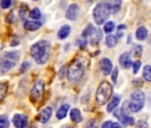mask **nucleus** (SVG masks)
<instances>
[{
  "label": "nucleus",
  "instance_id": "obj_5",
  "mask_svg": "<svg viewBox=\"0 0 151 128\" xmlns=\"http://www.w3.org/2000/svg\"><path fill=\"white\" fill-rule=\"evenodd\" d=\"M113 93V86L108 81H103L99 86L96 92V101L99 105L102 106L109 100Z\"/></svg>",
  "mask_w": 151,
  "mask_h": 128
},
{
  "label": "nucleus",
  "instance_id": "obj_36",
  "mask_svg": "<svg viewBox=\"0 0 151 128\" xmlns=\"http://www.w3.org/2000/svg\"><path fill=\"white\" fill-rule=\"evenodd\" d=\"M126 27H125V25H119L118 26V30H121V29H124Z\"/></svg>",
  "mask_w": 151,
  "mask_h": 128
},
{
  "label": "nucleus",
  "instance_id": "obj_29",
  "mask_svg": "<svg viewBox=\"0 0 151 128\" xmlns=\"http://www.w3.org/2000/svg\"><path fill=\"white\" fill-rule=\"evenodd\" d=\"M142 53V46L139 45H135L133 46V54L135 57H140Z\"/></svg>",
  "mask_w": 151,
  "mask_h": 128
},
{
  "label": "nucleus",
  "instance_id": "obj_4",
  "mask_svg": "<svg viewBox=\"0 0 151 128\" xmlns=\"http://www.w3.org/2000/svg\"><path fill=\"white\" fill-rule=\"evenodd\" d=\"M20 60V53L18 52H7L5 53L4 58L0 61V73L5 74L8 72Z\"/></svg>",
  "mask_w": 151,
  "mask_h": 128
},
{
  "label": "nucleus",
  "instance_id": "obj_1",
  "mask_svg": "<svg viewBox=\"0 0 151 128\" xmlns=\"http://www.w3.org/2000/svg\"><path fill=\"white\" fill-rule=\"evenodd\" d=\"M30 53L37 64H45L51 53V45L46 40L38 41L30 47Z\"/></svg>",
  "mask_w": 151,
  "mask_h": 128
},
{
  "label": "nucleus",
  "instance_id": "obj_31",
  "mask_svg": "<svg viewBox=\"0 0 151 128\" xmlns=\"http://www.w3.org/2000/svg\"><path fill=\"white\" fill-rule=\"evenodd\" d=\"M11 5H12L11 0H1V2H0V6H1V7L4 8V9H6V8L10 7Z\"/></svg>",
  "mask_w": 151,
  "mask_h": 128
},
{
  "label": "nucleus",
  "instance_id": "obj_19",
  "mask_svg": "<svg viewBox=\"0 0 151 128\" xmlns=\"http://www.w3.org/2000/svg\"><path fill=\"white\" fill-rule=\"evenodd\" d=\"M147 36V30L145 27H140L137 29L136 31V38L139 41H142L146 39Z\"/></svg>",
  "mask_w": 151,
  "mask_h": 128
},
{
  "label": "nucleus",
  "instance_id": "obj_9",
  "mask_svg": "<svg viewBox=\"0 0 151 128\" xmlns=\"http://www.w3.org/2000/svg\"><path fill=\"white\" fill-rule=\"evenodd\" d=\"M52 114V109L51 107H45V109H43L39 114L37 115V116L36 117L37 121H38L39 123L45 124L46 122L49 121V119L51 118Z\"/></svg>",
  "mask_w": 151,
  "mask_h": 128
},
{
  "label": "nucleus",
  "instance_id": "obj_3",
  "mask_svg": "<svg viewBox=\"0 0 151 128\" xmlns=\"http://www.w3.org/2000/svg\"><path fill=\"white\" fill-rule=\"evenodd\" d=\"M84 74H85V67L83 65V63L78 60H75L73 62H71L68 69L67 78L69 82L76 83L82 79Z\"/></svg>",
  "mask_w": 151,
  "mask_h": 128
},
{
  "label": "nucleus",
  "instance_id": "obj_21",
  "mask_svg": "<svg viewBox=\"0 0 151 128\" xmlns=\"http://www.w3.org/2000/svg\"><path fill=\"white\" fill-rule=\"evenodd\" d=\"M117 44V37L115 35H109L106 38V45L108 47L112 48Z\"/></svg>",
  "mask_w": 151,
  "mask_h": 128
},
{
  "label": "nucleus",
  "instance_id": "obj_35",
  "mask_svg": "<svg viewBox=\"0 0 151 128\" xmlns=\"http://www.w3.org/2000/svg\"><path fill=\"white\" fill-rule=\"evenodd\" d=\"M136 126H138V127H147L148 124H147L146 122H143V121L139 120V121L136 124Z\"/></svg>",
  "mask_w": 151,
  "mask_h": 128
},
{
  "label": "nucleus",
  "instance_id": "obj_13",
  "mask_svg": "<svg viewBox=\"0 0 151 128\" xmlns=\"http://www.w3.org/2000/svg\"><path fill=\"white\" fill-rule=\"evenodd\" d=\"M42 26V22L40 21H26L24 22V29L29 31H35L40 29Z\"/></svg>",
  "mask_w": 151,
  "mask_h": 128
},
{
  "label": "nucleus",
  "instance_id": "obj_26",
  "mask_svg": "<svg viewBox=\"0 0 151 128\" xmlns=\"http://www.w3.org/2000/svg\"><path fill=\"white\" fill-rule=\"evenodd\" d=\"M29 16L33 20H38L41 18V12L38 8H34L33 10L30 11Z\"/></svg>",
  "mask_w": 151,
  "mask_h": 128
},
{
  "label": "nucleus",
  "instance_id": "obj_11",
  "mask_svg": "<svg viewBox=\"0 0 151 128\" xmlns=\"http://www.w3.org/2000/svg\"><path fill=\"white\" fill-rule=\"evenodd\" d=\"M78 6L77 4H72L70 5L65 14V17L69 21H75L78 17Z\"/></svg>",
  "mask_w": 151,
  "mask_h": 128
},
{
  "label": "nucleus",
  "instance_id": "obj_38",
  "mask_svg": "<svg viewBox=\"0 0 151 128\" xmlns=\"http://www.w3.org/2000/svg\"><path fill=\"white\" fill-rule=\"evenodd\" d=\"M149 43H151V38L149 39Z\"/></svg>",
  "mask_w": 151,
  "mask_h": 128
},
{
  "label": "nucleus",
  "instance_id": "obj_24",
  "mask_svg": "<svg viewBox=\"0 0 151 128\" xmlns=\"http://www.w3.org/2000/svg\"><path fill=\"white\" fill-rule=\"evenodd\" d=\"M10 125L9 119L6 115L0 116V128H8Z\"/></svg>",
  "mask_w": 151,
  "mask_h": 128
},
{
  "label": "nucleus",
  "instance_id": "obj_20",
  "mask_svg": "<svg viewBox=\"0 0 151 128\" xmlns=\"http://www.w3.org/2000/svg\"><path fill=\"white\" fill-rule=\"evenodd\" d=\"M7 91H8V84L6 82L0 83V102L6 96Z\"/></svg>",
  "mask_w": 151,
  "mask_h": 128
},
{
  "label": "nucleus",
  "instance_id": "obj_25",
  "mask_svg": "<svg viewBox=\"0 0 151 128\" xmlns=\"http://www.w3.org/2000/svg\"><path fill=\"white\" fill-rule=\"evenodd\" d=\"M95 30V28L92 25V24H89L83 31L82 33V36L83 37H91V35L94 32Z\"/></svg>",
  "mask_w": 151,
  "mask_h": 128
},
{
  "label": "nucleus",
  "instance_id": "obj_32",
  "mask_svg": "<svg viewBox=\"0 0 151 128\" xmlns=\"http://www.w3.org/2000/svg\"><path fill=\"white\" fill-rule=\"evenodd\" d=\"M117 76H118V69L116 67L115 70H114L113 72H112V81H113V83H114L115 85H116V82H117Z\"/></svg>",
  "mask_w": 151,
  "mask_h": 128
},
{
  "label": "nucleus",
  "instance_id": "obj_37",
  "mask_svg": "<svg viewBox=\"0 0 151 128\" xmlns=\"http://www.w3.org/2000/svg\"><path fill=\"white\" fill-rule=\"evenodd\" d=\"M2 48H3V45H2V44L0 43V52H2Z\"/></svg>",
  "mask_w": 151,
  "mask_h": 128
},
{
  "label": "nucleus",
  "instance_id": "obj_17",
  "mask_svg": "<svg viewBox=\"0 0 151 128\" xmlns=\"http://www.w3.org/2000/svg\"><path fill=\"white\" fill-rule=\"evenodd\" d=\"M120 103V97L118 95H115L113 96L112 100L110 101V102L108 104V107H107V111L108 112H112L117 106L118 104Z\"/></svg>",
  "mask_w": 151,
  "mask_h": 128
},
{
  "label": "nucleus",
  "instance_id": "obj_34",
  "mask_svg": "<svg viewBox=\"0 0 151 128\" xmlns=\"http://www.w3.org/2000/svg\"><path fill=\"white\" fill-rule=\"evenodd\" d=\"M6 22H8V23H13L14 22V14H13L12 11L7 14V16L6 17Z\"/></svg>",
  "mask_w": 151,
  "mask_h": 128
},
{
  "label": "nucleus",
  "instance_id": "obj_16",
  "mask_svg": "<svg viewBox=\"0 0 151 128\" xmlns=\"http://www.w3.org/2000/svg\"><path fill=\"white\" fill-rule=\"evenodd\" d=\"M70 118L75 123H80L83 120V116L81 115V111L78 109H73L70 111Z\"/></svg>",
  "mask_w": 151,
  "mask_h": 128
},
{
  "label": "nucleus",
  "instance_id": "obj_8",
  "mask_svg": "<svg viewBox=\"0 0 151 128\" xmlns=\"http://www.w3.org/2000/svg\"><path fill=\"white\" fill-rule=\"evenodd\" d=\"M13 123L17 128H24L29 124V120L27 116L23 114H15L13 117Z\"/></svg>",
  "mask_w": 151,
  "mask_h": 128
},
{
  "label": "nucleus",
  "instance_id": "obj_14",
  "mask_svg": "<svg viewBox=\"0 0 151 128\" xmlns=\"http://www.w3.org/2000/svg\"><path fill=\"white\" fill-rule=\"evenodd\" d=\"M90 43L92 45H97L102 39V32L100 29H95L94 32L91 35Z\"/></svg>",
  "mask_w": 151,
  "mask_h": 128
},
{
  "label": "nucleus",
  "instance_id": "obj_15",
  "mask_svg": "<svg viewBox=\"0 0 151 128\" xmlns=\"http://www.w3.org/2000/svg\"><path fill=\"white\" fill-rule=\"evenodd\" d=\"M71 32V28L69 25H64L62 26L60 30L58 31V34H57V37L59 39H65L68 37V36L70 34Z\"/></svg>",
  "mask_w": 151,
  "mask_h": 128
},
{
  "label": "nucleus",
  "instance_id": "obj_10",
  "mask_svg": "<svg viewBox=\"0 0 151 128\" xmlns=\"http://www.w3.org/2000/svg\"><path fill=\"white\" fill-rule=\"evenodd\" d=\"M101 71L103 73L104 76H109L111 72H112V70H113V66H112V62L108 58H103L101 62Z\"/></svg>",
  "mask_w": 151,
  "mask_h": 128
},
{
  "label": "nucleus",
  "instance_id": "obj_30",
  "mask_svg": "<svg viewBox=\"0 0 151 128\" xmlns=\"http://www.w3.org/2000/svg\"><path fill=\"white\" fill-rule=\"evenodd\" d=\"M141 66V62L139 60H136L132 63V67H133V73L137 74L138 71L139 70V68Z\"/></svg>",
  "mask_w": 151,
  "mask_h": 128
},
{
  "label": "nucleus",
  "instance_id": "obj_12",
  "mask_svg": "<svg viewBox=\"0 0 151 128\" xmlns=\"http://www.w3.org/2000/svg\"><path fill=\"white\" fill-rule=\"evenodd\" d=\"M119 63L123 69H129L132 65V59H131V53L128 52H124L119 58Z\"/></svg>",
  "mask_w": 151,
  "mask_h": 128
},
{
  "label": "nucleus",
  "instance_id": "obj_7",
  "mask_svg": "<svg viewBox=\"0 0 151 128\" xmlns=\"http://www.w3.org/2000/svg\"><path fill=\"white\" fill-rule=\"evenodd\" d=\"M44 93H45V82L42 79H39L34 84L30 91V93H29L30 101L34 104H37V102L41 101L44 95Z\"/></svg>",
  "mask_w": 151,
  "mask_h": 128
},
{
  "label": "nucleus",
  "instance_id": "obj_23",
  "mask_svg": "<svg viewBox=\"0 0 151 128\" xmlns=\"http://www.w3.org/2000/svg\"><path fill=\"white\" fill-rule=\"evenodd\" d=\"M143 78L147 82H151V66L147 65L143 69V73H142Z\"/></svg>",
  "mask_w": 151,
  "mask_h": 128
},
{
  "label": "nucleus",
  "instance_id": "obj_33",
  "mask_svg": "<svg viewBox=\"0 0 151 128\" xmlns=\"http://www.w3.org/2000/svg\"><path fill=\"white\" fill-rule=\"evenodd\" d=\"M30 66V63L29 62V61H25V62H23L22 64V66H21V72L22 73H23V72H25L28 69H29V67Z\"/></svg>",
  "mask_w": 151,
  "mask_h": 128
},
{
  "label": "nucleus",
  "instance_id": "obj_18",
  "mask_svg": "<svg viewBox=\"0 0 151 128\" xmlns=\"http://www.w3.org/2000/svg\"><path fill=\"white\" fill-rule=\"evenodd\" d=\"M68 109H69V105L68 104H64L62 106H60V108L58 109L57 113H56V116L58 119L61 120L63 118L66 117L67 116V113L68 111Z\"/></svg>",
  "mask_w": 151,
  "mask_h": 128
},
{
  "label": "nucleus",
  "instance_id": "obj_28",
  "mask_svg": "<svg viewBox=\"0 0 151 128\" xmlns=\"http://www.w3.org/2000/svg\"><path fill=\"white\" fill-rule=\"evenodd\" d=\"M101 126L103 128H112V127H120L121 125L118 123H114V122L109 120V121H106L105 123H103Z\"/></svg>",
  "mask_w": 151,
  "mask_h": 128
},
{
  "label": "nucleus",
  "instance_id": "obj_27",
  "mask_svg": "<svg viewBox=\"0 0 151 128\" xmlns=\"http://www.w3.org/2000/svg\"><path fill=\"white\" fill-rule=\"evenodd\" d=\"M115 29V24L113 22H108L104 26V31L106 33H110Z\"/></svg>",
  "mask_w": 151,
  "mask_h": 128
},
{
  "label": "nucleus",
  "instance_id": "obj_39",
  "mask_svg": "<svg viewBox=\"0 0 151 128\" xmlns=\"http://www.w3.org/2000/svg\"><path fill=\"white\" fill-rule=\"evenodd\" d=\"M115 1H120V0H115Z\"/></svg>",
  "mask_w": 151,
  "mask_h": 128
},
{
  "label": "nucleus",
  "instance_id": "obj_2",
  "mask_svg": "<svg viewBox=\"0 0 151 128\" xmlns=\"http://www.w3.org/2000/svg\"><path fill=\"white\" fill-rule=\"evenodd\" d=\"M112 11V5L107 0H102L99 2L93 9V14L97 25L103 24L109 17Z\"/></svg>",
  "mask_w": 151,
  "mask_h": 128
},
{
  "label": "nucleus",
  "instance_id": "obj_22",
  "mask_svg": "<svg viewBox=\"0 0 151 128\" xmlns=\"http://www.w3.org/2000/svg\"><path fill=\"white\" fill-rule=\"evenodd\" d=\"M121 119V122L124 125H132L134 124L135 123V120L133 117L130 116L129 115H124V116H121L120 117Z\"/></svg>",
  "mask_w": 151,
  "mask_h": 128
},
{
  "label": "nucleus",
  "instance_id": "obj_6",
  "mask_svg": "<svg viewBox=\"0 0 151 128\" xmlns=\"http://www.w3.org/2000/svg\"><path fill=\"white\" fill-rule=\"evenodd\" d=\"M145 93L140 90L134 91L130 98L129 101V109L132 112H139L144 107L145 103Z\"/></svg>",
  "mask_w": 151,
  "mask_h": 128
}]
</instances>
